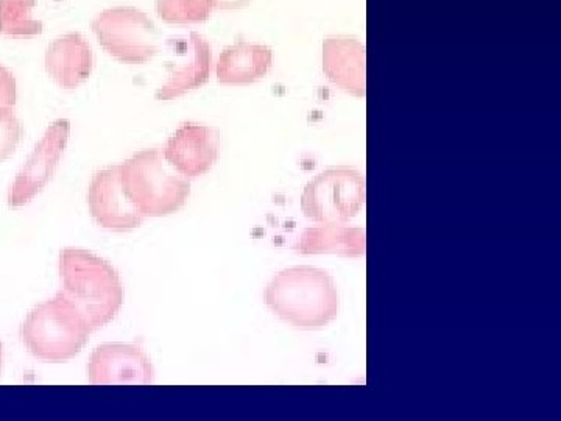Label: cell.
<instances>
[{
	"mask_svg": "<svg viewBox=\"0 0 561 421\" xmlns=\"http://www.w3.org/2000/svg\"><path fill=\"white\" fill-rule=\"evenodd\" d=\"M264 301L276 317L301 330L328 327L341 311V295L330 273L309 265L273 276Z\"/></svg>",
	"mask_w": 561,
	"mask_h": 421,
	"instance_id": "obj_1",
	"label": "cell"
},
{
	"mask_svg": "<svg viewBox=\"0 0 561 421\" xmlns=\"http://www.w3.org/2000/svg\"><path fill=\"white\" fill-rule=\"evenodd\" d=\"M62 294L83 314L91 331L111 323L124 303L119 273L91 251L66 247L60 253Z\"/></svg>",
	"mask_w": 561,
	"mask_h": 421,
	"instance_id": "obj_2",
	"label": "cell"
},
{
	"mask_svg": "<svg viewBox=\"0 0 561 421\" xmlns=\"http://www.w3.org/2000/svg\"><path fill=\"white\" fill-rule=\"evenodd\" d=\"M122 190L144 217H162L186 205L191 183L175 175L164 151L140 150L121 164Z\"/></svg>",
	"mask_w": 561,
	"mask_h": 421,
	"instance_id": "obj_3",
	"label": "cell"
},
{
	"mask_svg": "<svg viewBox=\"0 0 561 421\" xmlns=\"http://www.w3.org/2000/svg\"><path fill=\"white\" fill-rule=\"evenodd\" d=\"M90 332V325L80 309L58 292L57 297L41 303L28 312L21 335L36 360L65 362L84 349Z\"/></svg>",
	"mask_w": 561,
	"mask_h": 421,
	"instance_id": "obj_4",
	"label": "cell"
},
{
	"mask_svg": "<svg viewBox=\"0 0 561 421\" xmlns=\"http://www.w3.org/2000/svg\"><path fill=\"white\" fill-rule=\"evenodd\" d=\"M367 201V183L359 171L332 168L306 184L301 210L317 224L343 225L360 213Z\"/></svg>",
	"mask_w": 561,
	"mask_h": 421,
	"instance_id": "obj_5",
	"label": "cell"
},
{
	"mask_svg": "<svg viewBox=\"0 0 561 421\" xmlns=\"http://www.w3.org/2000/svg\"><path fill=\"white\" fill-rule=\"evenodd\" d=\"M99 44L111 57L127 65H144L160 50V33L153 21L135 7H114L91 22Z\"/></svg>",
	"mask_w": 561,
	"mask_h": 421,
	"instance_id": "obj_6",
	"label": "cell"
},
{
	"mask_svg": "<svg viewBox=\"0 0 561 421\" xmlns=\"http://www.w3.org/2000/svg\"><path fill=\"white\" fill-rule=\"evenodd\" d=\"M69 135V121L58 120L49 125L28 160L22 166L16 180L11 184L9 191L11 208L27 205L49 184L68 147Z\"/></svg>",
	"mask_w": 561,
	"mask_h": 421,
	"instance_id": "obj_7",
	"label": "cell"
},
{
	"mask_svg": "<svg viewBox=\"0 0 561 421\" xmlns=\"http://www.w3.org/2000/svg\"><path fill=\"white\" fill-rule=\"evenodd\" d=\"M88 376L92 386H147L153 379V365L138 345L105 343L92 351Z\"/></svg>",
	"mask_w": 561,
	"mask_h": 421,
	"instance_id": "obj_8",
	"label": "cell"
},
{
	"mask_svg": "<svg viewBox=\"0 0 561 421\" xmlns=\"http://www.w3.org/2000/svg\"><path fill=\"white\" fill-rule=\"evenodd\" d=\"M88 206L94 220L106 230L130 231L144 221L142 214L122 190L121 166H111L92 175Z\"/></svg>",
	"mask_w": 561,
	"mask_h": 421,
	"instance_id": "obj_9",
	"label": "cell"
},
{
	"mask_svg": "<svg viewBox=\"0 0 561 421\" xmlns=\"http://www.w3.org/2000/svg\"><path fill=\"white\" fill-rule=\"evenodd\" d=\"M220 153L219 128L183 124L168 140L164 157L180 175L194 179L214 168Z\"/></svg>",
	"mask_w": 561,
	"mask_h": 421,
	"instance_id": "obj_10",
	"label": "cell"
},
{
	"mask_svg": "<svg viewBox=\"0 0 561 421\" xmlns=\"http://www.w3.org/2000/svg\"><path fill=\"white\" fill-rule=\"evenodd\" d=\"M209 73L208 41L201 33L192 32L190 39L175 43V69L171 70L168 81L157 91L158 101H172L197 90L209 80Z\"/></svg>",
	"mask_w": 561,
	"mask_h": 421,
	"instance_id": "obj_11",
	"label": "cell"
},
{
	"mask_svg": "<svg viewBox=\"0 0 561 421\" xmlns=\"http://www.w3.org/2000/svg\"><path fill=\"white\" fill-rule=\"evenodd\" d=\"M323 70L341 90L362 99L367 94V49L360 41L324 39Z\"/></svg>",
	"mask_w": 561,
	"mask_h": 421,
	"instance_id": "obj_12",
	"label": "cell"
},
{
	"mask_svg": "<svg viewBox=\"0 0 561 421\" xmlns=\"http://www.w3.org/2000/svg\"><path fill=\"white\" fill-rule=\"evenodd\" d=\"M94 55L80 33H68L51 41L46 52V70L58 87L76 90L90 79Z\"/></svg>",
	"mask_w": 561,
	"mask_h": 421,
	"instance_id": "obj_13",
	"label": "cell"
},
{
	"mask_svg": "<svg viewBox=\"0 0 561 421\" xmlns=\"http://www.w3.org/2000/svg\"><path fill=\"white\" fill-rule=\"evenodd\" d=\"M273 52L268 46L239 41L221 52L217 61V79L221 84L243 87L264 79L272 68Z\"/></svg>",
	"mask_w": 561,
	"mask_h": 421,
	"instance_id": "obj_14",
	"label": "cell"
},
{
	"mask_svg": "<svg viewBox=\"0 0 561 421\" xmlns=\"http://www.w3.org/2000/svg\"><path fill=\"white\" fill-rule=\"evenodd\" d=\"M300 254H339V257H364L367 250V235L362 228L327 224L306 228L295 246Z\"/></svg>",
	"mask_w": 561,
	"mask_h": 421,
	"instance_id": "obj_15",
	"label": "cell"
},
{
	"mask_svg": "<svg viewBox=\"0 0 561 421\" xmlns=\"http://www.w3.org/2000/svg\"><path fill=\"white\" fill-rule=\"evenodd\" d=\"M35 5L36 0H0V35H41L43 22L32 18Z\"/></svg>",
	"mask_w": 561,
	"mask_h": 421,
	"instance_id": "obj_16",
	"label": "cell"
},
{
	"mask_svg": "<svg viewBox=\"0 0 561 421\" xmlns=\"http://www.w3.org/2000/svg\"><path fill=\"white\" fill-rule=\"evenodd\" d=\"M209 0H157V13L160 20L172 25L201 24L208 20Z\"/></svg>",
	"mask_w": 561,
	"mask_h": 421,
	"instance_id": "obj_17",
	"label": "cell"
},
{
	"mask_svg": "<svg viewBox=\"0 0 561 421\" xmlns=\"http://www.w3.org/2000/svg\"><path fill=\"white\" fill-rule=\"evenodd\" d=\"M24 138V125L18 120L13 109H0V162L16 151Z\"/></svg>",
	"mask_w": 561,
	"mask_h": 421,
	"instance_id": "obj_18",
	"label": "cell"
},
{
	"mask_svg": "<svg viewBox=\"0 0 561 421\" xmlns=\"http://www.w3.org/2000/svg\"><path fill=\"white\" fill-rule=\"evenodd\" d=\"M18 101L16 79L13 72L0 65V109H13Z\"/></svg>",
	"mask_w": 561,
	"mask_h": 421,
	"instance_id": "obj_19",
	"label": "cell"
},
{
	"mask_svg": "<svg viewBox=\"0 0 561 421\" xmlns=\"http://www.w3.org/2000/svg\"><path fill=\"white\" fill-rule=\"evenodd\" d=\"M213 9L217 10H238L250 5L251 0H209Z\"/></svg>",
	"mask_w": 561,
	"mask_h": 421,
	"instance_id": "obj_20",
	"label": "cell"
},
{
	"mask_svg": "<svg viewBox=\"0 0 561 421\" xmlns=\"http://www.w3.org/2000/svg\"><path fill=\"white\" fill-rule=\"evenodd\" d=\"M2 365H3V346H2V343H0V373H2Z\"/></svg>",
	"mask_w": 561,
	"mask_h": 421,
	"instance_id": "obj_21",
	"label": "cell"
}]
</instances>
